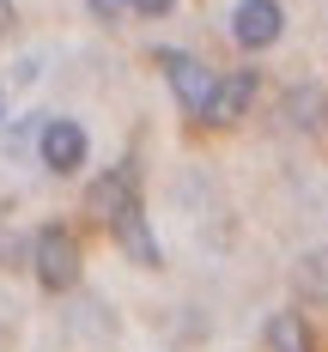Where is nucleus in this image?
I'll use <instances>...</instances> for the list:
<instances>
[{
    "mask_svg": "<svg viewBox=\"0 0 328 352\" xmlns=\"http://www.w3.org/2000/svg\"><path fill=\"white\" fill-rule=\"evenodd\" d=\"M292 116V128H304V134H316L322 128V116H328V98L316 91V85H292L286 91V104H280Z\"/></svg>",
    "mask_w": 328,
    "mask_h": 352,
    "instance_id": "obj_9",
    "label": "nucleus"
},
{
    "mask_svg": "<svg viewBox=\"0 0 328 352\" xmlns=\"http://www.w3.org/2000/svg\"><path fill=\"white\" fill-rule=\"evenodd\" d=\"M177 0H128V12H140V19H164Z\"/></svg>",
    "mask_w": 328,
    "mask_h": 352,
    "instance_id": "obj_11",
    "label": "nucleus"
},
{
    "mask_svg": "<svg viewBox=\"0 0 328 352\" xmlns=\"http://www.w3.org/2000/svg\"><path fill=\"white\" fill-rule=\"evenodd\" d=\"M158 67H164V79H171V91H177V104L188 109V116L207 109V98H213V73H207V61H195L188 49H158Z\"/></svg>",
    "mask_w": 328,
    "mask_h": 352,
    "instance_id": "obj_4",
    "label": "nucleus"
},
{
    "mask_svg": "<svg viewBox=\"0 0 328 352\" xmlns=\"http://www.w3.org/2000/svg\"><path fill=\"white\" fill-rule=\"evenodd\" d=\"M128 201H140V176H134V164H109V170L85 188V212H98L104 225L128 207Z\"/></svg>",
    "mask_w": 328,
    "mask_h": 352,
    "instance_id": "obj_7",
    "label": "nucleus"
},
{
    "mask_svg": "<svg viewBox=\"0 0 328 352\" xmlns=\"http://www.w3.org/2000/svg\"><path fill=\"white\" fill-rule=\"evenodd\" d=\"M0 122H6V91H0Z\"/></svg>",
    "mask_w": 328,
    "mask_h": 352,
    "instance_id": "obj_14",
    "label": "nucleus"
},
{
    "mask_svg": "<svg viewBox=\"0 0 328 352\" xmlns=\"http://www.w3.org/2000/svg\"><path fill=\"white\" fill-rule=\"evenodd\" d=\"M298 285H310L316 298H328V255H304V267H298Z\"/></svg>",
    "mask_w": 328,
    "mask_h": 352,
    "instance_id": "obj_10",
    "label": "nucleus"
},
{
    "mask_svg": "<svg viewBox=\"0 0 328 352\" xmlns=\"http://www.w3.org/2000/svg\"><path fill=\"white\" fill-rule=\"evenodd\" d=\"M267 352H316V334L304 310H274L267 316Z\"/></svg>",
    "mask_w": 328,
    "mask_h": 352,
    "instance_id": "obj_8",
    "label": "nucleus"
},
{
    "mask_svg": "<svg viewBox=\"0 0 328 352\" xmlns=\"http://www.w3.org/2000/svg\"><path fill=\"white\" fill-rule=\"evenodd\" d=\"M31 274L43 292H73L79 285V237L67 225H43L31 237Z\"/></svg>",
    "mask_w": 328,
    "mask_h": 352,
    "instance_id": "obj_1",
    "label": "nucleus"
},
{
    "mask_svg": "<svg viewBox=\"0 0 328 352\" xmlns=\"http://www.w3.org/2000/svg\"><path fill=\"white\" fill-rule=\"evenodd\" d=\"M109 231H116V243H122L128 261H140V267H164V249H158V237H152L140 201H128V207L116 212V219H109Z\"/></svg>",
    "mask_w": 328,
    "mask_h": 352,
    "instance_id": "obj_6",
    "label": "nucleus"
},
{
    "mask_svg": "<svg viewBox=\"0 0 328 352\" xmlns=\"http://www.w3.org/2000/svg\"><path fill=\"white\" fill-rule=\"evenodd\" d=\"M12 25H19V6H12V0H0V31H12Z\"/></svg>",
    "mask_w": 328,
    "mask_h": 352,
    "instance_id": "obj_13",
    "label": "nucleus"
},
{
    "mask_svg": "<svg viewBox=\"0 0 328 352\" xmlns=\"http://www.w3.org/2000/svg\"><path fill=\"white\" fill-rule=\"evenodd\" d=\"M85 6H91V19H104V25H116V19H122V6H128V0H85Z\"/></svg>",
    "mask_w": 328,
    "mask_h": 352,
    "instance_id": "obj_12",
    "label": "nucleus"
},
{
    "mask_svg": "<svg viewBox=\"0 0 328 352\" xmlns=\"http://www.w3.org/2000/svg\"><path fill=\"white\" fill-rule=\"evenodd\" d=\"M85 152H91V140H85V128H79L73 116H55V122L36 128V158H43L55 176H73L79 164H85Z\"/></svg>",
    "mask_w": 328,
    "mask_h": 352,
    "instance_id": "obj_2",
    "label": "nucleus"
},
{
    "mask_svg": "<svg viewBox=\"0 0 328 352\" xmlns=\"http://www.w3.org/2000/svg\"><path fill=\"white\" fill-rule=\"evenodd\" d=\"M255 104V67H237L225 73V79H213V98H207V109H201V122L207 128H231V122H243Z\"/></svg>",
    "mask_w": 328,
    "mask_h": 352,
    "instance_id": "obj_5",
    "label": "nucleus"
},
{
    "mask_svg": "<svg viewBox=\"0 0 328 352\" xmlns=\"http://www.w3.org/2000/svg\"><path fill=\"white\" fill-rule=\"evenodd\" d=\"M286 36V6L280 0H237L231 12V43L237 49H274Z\"/></svg>",
    "mask_w": 328,
    "mask_h": 352,
    "instance_id": "obj_3",
    "label": "nucleus"
}]
</instances>
